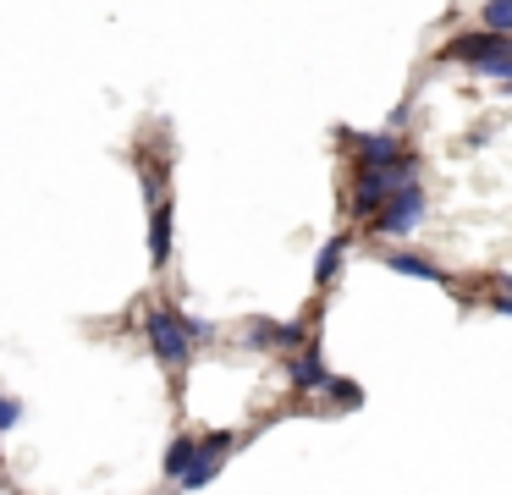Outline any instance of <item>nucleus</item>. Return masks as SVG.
I'll return each mask as SVG.
<instances>
[{
    "label": "nucleus",
    "instance_id": "nucleus-1",
    "mask_svg": "<svg viewBox=\"0 0 512 495\" xmlns=\"http://www.w3.org/2000/svg\"><path fill=\"white\" fill-rule=\"evenodd\" d=\"M441 55H446V61L474 66V72H485V77H496V83H507V77H512V39H507V33H457Z\"/></svg>",
    "mask_w": 512,
    "mask_h": 495
},
{
    "label": "nucleus",
    "instance_id": "nucleus-2",
    "mask_svg": "<svg viewBox=\"0 0 512 495\" xmlns=\"http://www.w3.org/2000/svg\"><path fill=\"white\" fill-rule=\"evenodd\" d=\"M144 336H149V352H155L166 369H182V363L193 358L188 314H177V308H149V314H144Z\"/></svg>",
    "mask_w": 512,
    "mask_h": 495
},
{
    "label": "nucleus",
    "instance_id": "nucleus-3",
    "mask_svg": "<svg viewBox=\"0 0 512 495\" xmlns=\"http://www.w3.org/2000/svg\"><path fill=\"white\" fill-rule=\"evenodd\" d=\"M424 193H419V182H408V187H397L391 198H380V209H375V231H386V237H408L413 226H424Z\"/></svg>",
    "mask_w": 512,
    "mask_h": 495
},
{
    "label": "nucleus",
    "instance_id": "nucleus-4",
    "mask_svg": "<svg viewBox=\"0 0 512 495\" xmlns=\"http://www.w3.org/2000/svg\"><path fill=\"white\" fill-rule=\"evenodd\" d=\"M226 451H232V435H226V429H210V435H199V451H193L188 473H182L177 484H182V490H204V484H215V479H221Z\"/></svg>",
    "mask_w": 512,
    "mask_h": 495
},
{
    "label": "nucleus",
    "instance_id": "nucleus-5",
    "mask_svg": "<svg viewBox=\"0 0 512 495\" xmlns=\"http://www.w3.org/2000/svg\"><path fill=\"white\" fill-rule=\"evenodd\" d=\"M287 380H292V391H320V385H325V363H320V352H314V347L292 352Z\"/></svg>",
    "mask_w": 512,
    "mask_h": 495
},
{
    "label": "nucleus",
    "instance_id": "nucleus-6",
    "mask_svg": "<svg viewBox=\"0 0 512 495\" xmlns=\"http://www.w3.org/2000/svg\"><path fill=\"white\" fill-rule=\"evenodd\" d=\"M353 138V149H358V165H380V160H397V138L391 132H347Z\"/></svg>",
    "mask_w": 512,
    "mask_h": 495
},
{
    "label": "nucleus",
    "instance_id": "nucleus-7",
    "mask_svg": "<svg viewBox=\"0 0 512 495\" xmlns=\"http://www.w3.org/2000/svg\"><path fill=\"white\" fill-rule=\"evenodd\" d=\"M149 259H155V264L171 259V204L149 209Z\"/></svg>",
    "mask_w": 512,
    "mask_h": 495
},
{
    "label": "nucleus",
    "instance_id": "nucleus-8",
    "mask_svg": "<svg viewBox=\"0 0 512 495\" xmlns=\"http://www.w3.org/2000/svg\"><path fill=\"white\" fill-rule=\"evenodd\" d=\"M386 264H391V270H397V275H413V281H435V286H452V281H446V275L435 270L430 259H419V253H391Z\"/></svg>",
    "mask_w": 512,
    "mask_h": 495
},
{
    "label": "nucleus",
    "instance_id": "nucleus-9",
    "mask_svg": "<svg viewBox=\"0 0 512 495\" xmlns=\"http://www.w3.org/2000/svg\"><path fill=\"white\" fill-rule=\"evenodd\" d=\"M342 259H347V237H331L320 248V259H314V286H331L336 270H342Z\"/></svg>",
    "mask_w": 512,
    "mask_h": 495
},
{
    "label": "nucleus",
    "instance_id": "nucleus-10",
    "mask_svg": "<svg viewBox=\"0 0 512 495\" xmlns=\"http://www.w3.org/2000/svg\"><path fill=\"white\" fill-rule=\"evenodd\" d=\"M193 451H199V435H177V440H171V451H166V473H171V479H182V473H188Z\"/></svg>",
    "mask_w": 512,
    "mask_h": 495
},
{
    "label": "nucleus",
    "instance_id": "nucleus-11",
    "mask_svg": "<svg viewBox=\"0 0 512 495\" xmlns=\"http://www.w3.org/2000/svg\"><path fill=\"white\" fill-rule=\"evenodd\" d=\"M325 396H331L336 407H364V391H358L353 380H336V374H325Z\"/></svg>",
    "mask_w": 512,
    "mask_h": 495
},
{
    "label": "nucleus",
    "instance_id": "nucleus-12",
    "mask_svg": "<svg viewBox=\"0 0 512 495\" xmlns=\"http://www.w3.org/2000/svg\"><path fill=\"white\" fill-rule=\"evenodd\" d=\"M281 325L276 319H248V347H276Z\"/></svg>",
    "mask_w": 512,
    "mask_h": 495
},
{
    "label": "nucleus",
    "instance_id": "nucleus-13",
    "mask_svg": "<svg viewBox=\"0 0 512 495\" xmlns=\"http://www.w3.org/2000/svg\"><path fill=\"white\" fill-rule=\"evenodd\" d=\"M512 28V0H490L485 6V33H507Z\"/></svg>",
    "mask_w": 512,
    "mask_h": 495
},
{
    "label": "nucleus",
    "instance_id": "nucleus-14",
    "mask_svg": "<svg viewBox=\"0 0 512 495\" xmlns=\"http://www.w3.org/2000/svg\"><path fill=\"white\" fill-rule=\"evenodd\" d=\"M17 418H23V402L17 396H0V429H12Z\"/></svg>",
    "mask_w": 512,
    "mask_h": 495
}]
</instances>
